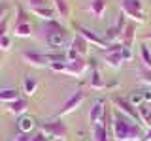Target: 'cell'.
<instances>
[{
  "label": "cell",
  "mask_w": 151,
  "mask_h": 141,
  "mask_svg": "<svg viewBox=\"0 0 151 141\" xmlns=\"http://www.w3.org/2000/svg\"><path fill=\"white\" fill-rule=\"evenodd\" d=\"M27 109H28V102L25 98H19V100H15V102H12V103L6 105V111L12 113V115H15V117H23L27 113Z\"/></svg>",
  "instance_id": "9a60e30c"
},
{
  "label": "cell",
  "mask_w": 151,
  "mask_h": 141,
  "mask_svg": "<svg viewBox=\"0 0 151 141\" xmlns=\"http://www.w3.org/2000/svg\"><path fill=\"white\" fill-rule=\"evenodd\" d=\"M111 134L117 141H142L144 139V132H142L138 122L125 117L117 109L111 111Z\"/></svg>",
  "instance_id": "6da1fadb"
},
{
  "label": "cell",
  "mask_w": 151,
  "mask_h": 141,
  "mask_svg": "<svg viewBox=\"0 0 151 141\" xmlns=\"http://www.w3.org/2000/svg\"><path fill=\"white\" fill-rule=\"evenodd\" d=\"M87 68H89V60L87 58H78V60H72V62H66L64 73L79 77V75L85 73V70H87Z\"/></svg>",
  "instance_id": "8fae6325"
},
{
  "label": "cell",
  "mask_w": 151,
  "mask_h": 141,
  "mask_svg": "<svg viewBox=\"0 0 151 141\" xmlns=\"http://www.w3.org/2000/svg\"><path fill=\"white\" fill-rule=\"evenodd\" d=\"M140 58H142V64H144V68L151 70V51H149V47L145 45V43L140 45Z\"/></svg>",
  "instance_id": "484cf974"
},
{
  "label": "cell",
  "mask_w": 151,
  "mask_h": 141,
  "mask_svg": "<svg viewBox=\"0 0 151 141\" xmlns=\"http://www.w3.org/2000/svg\"><path fill=\"white\" fill-rule=\"evenodd\" d=\"M51 6H53L57 17H60L63 21H66V19L70 17V6H68V2H66V0H53V2H51Z\"/></svg>",
  "instance_id": "e0dca14e"
},
{
  "label": "cell",
  "mask_w": 151,
  "mask_h": 141,
  "mask_svg": "<svg viewBox=\"0 0 151 141\" xmlns=\"http://www.w3.org/2000/svg\"><path fill=\"white\" fill-rule=\"evenodd\" d=\"M59 141H66V139H59Z\"/></svg>",
  "instance_id": "ab89813d"
},
{
  "label": "cell",
  "mask_w": 151,
  "mask_h": 141,
  "mask_svg": "<svg viewBox=\"0 0 151 141\" xmlns=\"http://www.w3.org/2000/svg\"><path fill=\"white\" fill-rule=\"evenodd\" d=\"M134 38H136V23H127L125 30H123V36H121V45L127 47V49H132Z\"/></svg>",
  "instance_id": "4fadbf2b"
},
{
  "label": "cell",
  "mask_w": 151,
  "mask_h": 141,
  "mask_svg": "<svg viewBox=\"0 0 151 141\" xmlns=\"http://www.w3.org/2000/svg\"><path fill=\"white\" fill-rule=\"evenodd\" d=\"M142 141H151V128L144 134V139H142Z\"/></svg>",
  "instance_id": "d590c367"
},
{
  "label": "cell",
  "mask_w": 151,
  "mask_h": 141,
  "mask_svg": "<svg viewBox=\"0 0 151 141\" xmlns=\"http://www.w3.org/2000/svg\"><path fill=\"white\" fill-rule=\"evenodd\" d=\"M83 100H85V92H83V90H76V92H72V94H70V96L64 100L63 105H60L59 113H57V119H63L64 115H70V113H74V111L83 103Z\"/></svg>",
  "instance_id": "5b68a950"
},
{
  "label": "cell",
  "mask_w": 151,
  "mask_h": 141,
  "mask_svg": "<svg viewBox=\"0 0 151 141\" xmlns=\"http://www.w3.org/2000/svg\"><path fill=\"white\" fill-rule=\"evenodd\" d=\"M49 68L53 70V72H63V73H64L66 62H53V64H49Z\"/></svg>",
  "instance_id": "836d02e7"
},
{
  "label": "cell",
  "mask_w": 151,
  "mask_h": 141,
  "mask_svg": "<svg viewBox=\"0 0 151 141\" xmlns=\"http://www.w3.org/2000/svg\"><path fill=\"white\" fill-rule=\"evenodd\" d=\"M42 30H44V40L45 43L51 47V49H60V47H66L70 45L68 43V30L60 25L59 21H47L44 23V26H42Z\"/></svg>",
  "instance_id": "7a4b0ae2"
},
{
  "label": "cell",
  "mask_w": 151,
  "mask_h": 141,
  "mask_svg": "<svg viewBox=\"0 0 151 141\" xmlns=\"http://www.w3.org/2000/svg\"><path fill=\"white\" fill-rule=\"evenodd\" d=\"M138 77H140L142 83H145V85H149V87H151V70L140 68V70H138Z\"/></svg>",
  "instance_id": "83f0119b"
},
{
  "label": "cell",
  "mask_w": 151,
  "mask_h": 141,
  "mask_svg": "<svg viewBox=\"0 0 151 141\" xmlns=\"http://www.w3.org/2000/svg\"><path fill=\"white\" fill-rule=\"evenodd\" d=\"M76 30L79 32V36H83L85 40L89 41V45H94V47H98V49H102V51H106L108 47H110V43H108L106 40H104L102 36H98L96 32H93V30H89V28H85V26H76Z\"/></svg>",
  "instance_id": "ba28073f"
},
{
  "label": "cell",
  "mask_w": 151,
  "mask_h": 141,
  "mask_svg": "<svg viewBox=\"0 0 151 141\" xmlns=\"http://www.w3.org/2000/svg\"><path fill=\"white\" fill-rule=\"evenodd\" d=\"M21 98V94H19L17 88H0V103H12Z\"/></svg>",
  "instance_id": "ffe728a7"
},
{
  "label": "cell",
  "mask_w": 151,
  "mask_h": 141,
  "mask_svg": "<svg viewBox=\"0 0 151 141\" xmlns=\"http://www.w3.org/2000/svg\"><path fill=\"white\" fill-rule=\"evenodd\" d=\"M28 11L32 13V15H36L38 19H42V21H55L57 19V13L53 6H40V8H28Z\"/></svg>",
  "instance_id": "7c38bea8"
},
{
  "label": "cell",
  "mask_w": 151,
  "mask_h": 141,
  "mask_svg": "<svg viewBox=\"0 0 151 141\" xmlns=\"http://www.w3.org/2000/svg\"><path fill=\"white\" fill-rule=\"evenodd\" d=\"M89 11L96 19H100L104 15V11H106V0H91L89 2Z\"/></svg>",
  "instance_id": "603a6c76"
},
{
  "label": "cell",
  "mask_w": 151,
  "mask_h": 141,
  "mask_svg": "<svg viewBox=\"0 0 151 141\" xmlns=\"http://www.w3.org/2000/svg\"><path fill=\"white\" fill-rule=\"evenodd\" d=\"M12 43H13V40H12V36H9V34L2 36V38H0V53L9 51V49H12Z\"/></svg>",
  "instance_id": "4316f807"
},
{
  "label": "cell",
  "mask_w": 151,
  "mask_h": 141,
  "mask_svg": "<svg viewBox=\"0 0 151 141\" xmlns=\"http://www.w3.org/2000/svg\"><path fill=\"white\" fill-rule=\"evenodd\" d=\"M8 11H9V2L8 0H0V21L8 17Z\"/></svg>",
  "instance_id": "f546056e"
},
{
  "label": "cell",
  "mask_w": 151,
  "mask_h": 141,
  "mask_svg": "<svg viewBox=\"0 0 151 141\" xmlns=\"http://www.w3.org/2000/svg\"><path fill=\"white\" fill-rule=\"evenodd\" d=\"M70 47H72L76 53L81 56V58H87V55H89V41L85 40L83 36H79V34H78L72 41H70Z\"/></svg>",
  "instance_id": "5bb4252c"
},
{
  "label": "cell",
  "mask_w": 151,
  "mask_h": 141,
  "mask_svg": "<svg viewBox=\"0 0 151 141\" xmlns=\"http://www.w3.org/2000/svg\"><path fill=\"white\" fill-rule=\"evenodd\" d=\"M15 9H17V19H15V23H30V19H28V15H27V11L23 9V6H15Z\"/></svg>",
  "instance_id": "f1b7e54d"
},
{
  "label": "cell",
  "mask_w": 151,
  "mask_h": 141,
  "mask_svg": "<svg viewBox=\"0 0 151 141\" xmlns=\"http://www.w3.org/2000/svg\"><path fill=\"white\" fill-rule=\"evenodd\" d=\"M89 85H91L93 88H96V90H102V88H106V87H108V85L104 83V79H102V75H100V72H98L96 66H93V72H91V79H89Z\"/></svg>",
  "instance_id": "7402d4cb"
},
{
  "label": "cell",
  "mask_w": 151,
  "mask_h": 141,
  "mask_svg": "<svg viewBox=\"0 0 151 141\" xmlns=\"http://www.w3.org/2000/svg\"><path fill=\"white\" fill-rule=\"evenodd\" d=\"M113 105H115V109L123 113L125 117H129V119H132L134 122H138L140 124V115H138V109H136V105H132V103L129 100H125V98L121 96H113Z\"/></svg>",
  "instance_id": "52a82bcc"
},
{
  "label": "cell",
  "mask_w": 151,
  "mask_h": 141,
  "mask_svg": "<svg viewBox=\"0 0 151 141\" xmlns=\"http://www.w3.org/2000/svg\"><path fill=\"white\" fill-rule=\"evenodd\" d=\"M138 109V115H140V124H144L145 128H151V107L147 103H142V105L136 107Z\"/></svg>",
  "instance_id": "44dd1931"
},
{
  "label": "cell",
  "mask_w": 151,
  "mask_h": 141,
  "mask_svg": "<svg viewBox=\"0 0 151 141\" xmlns=\"http://www.w3.org/2000/svg\"><path fill=\"white\" fill-rule=\"evenodd\" d=\"M13 34L17 38H28L32 34V25L30 23H15L13 26Z\"/></svg>",
  "instance_id": "cb8c5ba5"
},
{
  "label": "cell",
  "mask_w": 151,
  "mask_h": 141,
  "mask_svg": "<svg viewBox=\"0 0 151 141\" xmlns=\"http://www.w3.org/2000/svg\"><path fill=\"white\" fill-rule=\"evenodd\" d=\"M121 56H123V62H130V60H132V49L123 47V49H121Z\"/></svg>",
  "instance_id": "d6a6232c"
},
{
  "label": "cell",
  "mask_w": 151,
  "mask_h": 141,
  "mask_svg": "<svg viewBox=\"0 0 151 141\" xmlns=\"http://www.w3.org/2000/svg\"><path fill=\"white\" fill-rule=\"evenodd\" d=\"M2 64H4V55L0 53V68H2Z\"/></svg>",
  "instance_id": "8d00e7d4"
},
{
  "label": "cell",
  "mask_w": 151,
  "mask_h": 141,
  "mask_svg": "<svg viewBox=\"0 0 151 141\" xmlns=\"http://www.w3.org/2000/svg\"><path fill=\"white\" fill-rule=\"evenodd\" d=\"M110 130L108 126H104L102 122L100 124H94L93 126V141H110Z\"/></svg>",
  "instance_id": "d6986e66"
},
{
  "label": "cell",
  "mask_w": 151,
  "mask_h": 141,
  "mask_svg": "<svg viewBox=\"0 0 151 141\" xmlns=\"http://www.w3.org/2000/svg\"><path fill=\"white\" fill-rule=\"evenodd\" d=\"M106 109H108V105H106V102H104L102 98L94 100L93 107H91V111H89V122H91V126H94V124H100V122L104 120Z\"/></svg>",
  "instance_id": "30bf717a"
},
{
  "label": "cell",
  "mask_w": 151,
  "mask_h": 141,
  "mask_svg": "<svg viewBox=\"0 0 151 141\" xmlns=\"http://www.w3.org/2000/svg\"><path fill=\"white\" fill-rule=\"evenodd\" d=\"M144 38H145V40H151V32H149V34H145Z\"/></svg>",
  "instance_id": "74e56055"
},
{
  "label": "cell",
  "mask_w": 151,
  "mask_h": 141,
  "mask_svg": "<svg viewBox=\"0 0 151 141\" xmlns=\"http://www.w3.org/2000/svg\"><path fill=\"white\" fill-rule=\"evenodd\" d=\"M36 90H38V81L34 77H25V81H23V92L27 96H34Z\"/></svg>",
  "instance_id": "d4e9b609"
},
{
  "label": "cell",
  "mask_w": 151,
  "mask_h": 141,
  "mask_svg": "<svg viewBox=\"0 0 151 141\" xmlns=\"http://www.w3.org/2000/svg\"><path fill=\"white\" fill-rule=\"evenodd\" d=\"M127 26V21H125V15L119 13V17H117V23L111 26L106 28V32H104V40L108 41V43H121V36H123V30H125Z\"/></svg>",
  "instance_id": "8992f818"
},
{
  "label": "cell",
  "mask_w": 151,
  "mask_h": 141,
  "mask_svg": "<svg viewBox=\"0 0 151 141\" xmlns=\"http://www.w3.org/2000/svg\"><path fill=\"white\" fill-rule=\"evenodd\" d=\"M30 141H51V139L47 137L45 134H42V132H38V134H34V135L30 137Z\"/></svg>",
  "instance_id": "e575fe53"
},
{
  "label": "cell",
  "mask_w": 151,
  "mask_h": 141,
  "mask_svg": "<svg viewBox=\"0 0 151 141\" xmlns=\"http://www.w3.org/2000/svg\"><path fill=\"white\" fill-rule=\"evenodd\" d=\"M104 62L106 66H110L113 70H119L123 66V56L121 51H111V53H104Z\"/></svg>",
  "instance_id": "2e32d148"
},
{
  "label": "cell",
  "mask_w": 151,
  "mask_h": 141,
  "mask_svg": "<svg viewBox=\"0 0 151 141\" xmlns=\"http://www.w3.org/2000/svg\"><path fill=\"white\" fill-rule=\"evenodd\" d=\"M40 132L45 134L51 141H59V139H66L68 135V126L63 119H53L40 124Z\"/></svg>",
  "instance_id": "3957f363"
},
{
  "label": "cell",
  "mask_w": 151,
  "mask_h": 141,
  "mask_svg": "<svg viewBox=\"0 0 151 141\" xmlns=\"http://www.w3.org/2000/svg\"><path fill=\"white\" fill-rule=\"evenodd\" d=\"M121 13L125 17L132 19L134 23H145L144 6L140 0H121Z\"/></svg>",
  "instance_id": "277c9868"
},
{
  "label": "cell",
  "mask_w": 151,
  "mask_h": 141,
  "mask_svg": "<svg viewBox=\"0 0 151 141\" xmlns=\"http://www.w3.org/2000/svg\"><path fill=\"white\" fill-rule=\"evenodd\" d=\"M147 105H149V107H151V102H149V103H147Z\"/></svg>",
  "instance_id": "f35d334b"
},
{
  "label": "cell",
  "mask_w": 151,
  "mask_h": 141,
  "mask_svg": "<svg viewBox=\"0 0 151 141\" xmlns=\"http://www.w3.org/2000/svg\"><path fill=\"white\" fill-rule=\"evenodd\" d=\"M23 62L32 66V68H45L49 66V60H47L45 53H36V51H23L21 53Z\"/></svg>",
  "instance_id": "9c48e42d"
},
{
  "label": "cell",
  "mask_w": 151,
  "mask_h": 141,
  "mask_svg": "<svg viewBox=\"0 0 151 141\" xmlns=\"http://www.w3.org/2000/svg\"><path fill=\"white\" fill-rule=\"evenodd\" d=\"M8 25H9V15H8L6 19H2V21H0V38L8 34Z\"/></svg>",
  "instance_id": "4dcf8cb0"
},
{
  "label": "cell",
  "mask_w": 151,
  "mask_h": 141,
  "mask_svg": "<svg viewBox=\"0 0 151 141\" xmlns=\"http://www.w3.org/2000/svg\"><path fill=\"white\" fill-rule=\"evenodd\" d=\"M28 2V8H40V6H49L47 0H27Z\"/></svg>",
  "instance_id": "1f68e13d"
},
{
  "label": "cell",
  "mask_w": 151,
  "mask_h": 141,
  "mask_svg": "<svg viewBox=\"0 0 151 141\" xmlns=\"http://www.w3.org/2000/svg\"><path fill=\"white\" fill-rule=\"evenodd\" d=\"M17 126H19V132H21V134H30V132L36 128V120L32 119L30 115H23V117H19Z\"/></svg>",
  "instance_id": "ac0fdd59"
}]
</instances>
